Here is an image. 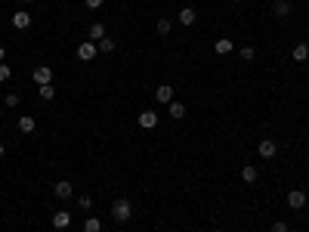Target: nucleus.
Returning a JSON list of instances; mask_svg holds the SVG:
<instances>
[{"mask_svg": "<svg viewBox=\"0 0 309 232\" xmlns=\"http://www.w3.org/2000/svg\"><path fill=\"white\" fill-rule=\"evenodd\" d=\"M112 217L118 220V223H127L133 217V204H130V198H114V204H112Z\"/></svg>", "mask_w": 309, "mask_h": 232, "instance_id": "1", "label": "nucleus"}, {"mask_svg": "<svg viewBox=\"0 0 309 232\" xmlns=\"http://www.w3.org/2000/svg\"><path fill=\"white\" fill-rule=\"evenodd\" d=\"M306 192H303V189H291V192H288V208L291 211H300V208H306Z\"/></svg>", "mask_w": 309, "mask_h": 232, "instance_id": "2", "label": "nucleus"}, {"mask_svg": "<svg viewBox=\"0 0 309 232\" xmlns=\"http://www.w3.org/2000/svg\"><path fill=\"white\" fill-rule=\"evenodd\" d=\"M34 84L37 87L53 84V68H49V65H37V68H34Z\"/></svg>", "mask_w": 309, "mask_h": 232, "instance_id": "3", "label": "nucleus"}, {"mask_svg": "<svg viewBox=\"0 0 309 232\" xmlns=\"http://www.w3.org/2000/svg\"><path fill=\"white\" fill-rule=\"evenodd\" d=\"M96 53H99L96 44H81V47H78V59H81V62H93Z\"/></svg>", "mask_w": 309, "mask_h": 232, "instance_id": "4", "label": "nucleus"}, {"mask_svg": "<svg viewBox=\"0 0 309 232\" xmlns=\"http://www.w3.org/2000/svg\"><path fill=\"white\" fill-rule=\"evenodd\" d=\"M257 149H260L263 158H275V155H278V143H275V139H263Z\"/></svg>", "mask_w": 309, "mask_h": 232, "instance_id": "5", "label": "nucleus"}, {"mask_svg": "<svg viewBox=\"0 0 309 232\" xmlns=\"http://www.w3.org/2000/svg\"><path fill=\"white\" fill-rule=\"evenodd\" d=\"M155 99H158V102H167V105H170V102H173V87H170V84H161V87L155 90Z\"/></svg>", "mask_w": 309, "mask_h": 232, "instance_id": "6", "label": "nucleus"}, {"mask_svg": "<svg viewBox=\"0 0 309 232\" xmlns=\"http://www.w3.org/2000/svg\"><path fill=\"white\" fill-rule=\"evenodd\" d=\"M158 124V112H152V109H146L143 115H139V127H146V130H152Z\"/></svg>", "mask_w": 309, "mask_h": 232, "instance_id": "7", "label": "nucleus"}, {"mask_svg": "<svg viewBox=\"0 0 309 232\" xmlns=\"http://www.w3.org/2000/svg\"><path fill=\"white\" fill-rule=\"evenodd\" d=\"M53 192H56V198H62V201H65V198H71V192H74V189H71V183H68V180H59Z\"/></svg>", "mask_w": 309, "mask_h": 232, "instance_id": "8", "label": "nucleus"}, {"mask_svg": "<svg viewBox=\"0 0 309 232\" xmlns=\"http://www.w3.org/2000/svg\"><path fill=\"white\" fill-rule=\"evenodd\" d=\"M68 223H71V214H68V211H56V214H53V226H56V229H65Z\"/></svg>", "mask_w": 309, "mask_h": 232, "instance_id": "9", "label": "nucleus"}, {"mask_svg": "<svg viewBox=\"0 0 309 232\" xmlns=\"http://www.w3.org/2000/svg\"><path fill=\"white\" fill-rule=\"evenodd\" d=\"M13 25H16V28H19V31H25V28H28V25H31V16L25 13V10H19V13L13 16Z\"/></svg>", "mask_w": 309, "mask_h": 232, "instance_id": "10", "label": "nucleus"}, {"mask_svg": "<svg viewBox=\"0 0 309 232\" xmlns=\"http://www.w3.org/2000/svg\"><path fill=\"white\" fill-rule=\"evenodd\" d=\"M102 37H105V25H102V22H93V25H90V40L99 44Z\"/></svg>", "mask_w": 309, "mask_h": 232, "instance_id": "11", "label": "nucleus"}, {"mask_svg": "<svg viewBox=\"0 0 309 232\" xmlns=\"http://www.w3.org/2000/svg\"><path fill=\"white\" fill-rule=\"evenodd\" d=\"M179 25H186V28L195 25V10H192V6H182L179 10Z\"/></svg>", "mask_w": 309, "mask_h": 232, "instance_id": "12", "label": "nucleus"}, {"mask_svg": "<svg viewBox=\"0 0 309 232\" xmlns=\"http://www.w3.org/2000/svg\"><path fill=\"white\" fill-rule=\"evenodd\" d=\"M291 56H294V62H306L309 59V44H297Z\"/></svg>", "mask_w": 309, "mask_h": 232, "instance_id": "13", "label": "nucleus"}, {"mask_svg": "<svg viewBox=\"0 0 309 232\" xmlns=\"http://www.w3.org/2000/svg\"><path fill=\"white\" fill-rule=\"evenodd\" d=\"M232 47H235V44H232L229 37H220V40H216V44H213V50H216V53H220V56H226V53H232Z\"/></svg>", "mask_w": 309, "mask_h": 232, "instance_id": "14", "label": "nucleus"}, {"mask_svg": "<svg viewBox=\"0 0 309 232\" xmlns=\"http://www.w3.org/2000/svg\"><path fill=\"white\" fill-rule=\"evenodd\" d=\"M275 16H278V19H288V16H291V3H288V0H275Z\"/></svg>", "mask_w": 309, "mask_h": 232, "instance_id": "15", "label": "nucleus"}, {"mask_svg": "<svg viewBox=\"0 0 309 232\" xmlns=\"http://www.w3.org/2000/svg\"><path fill=\"white\" fill-rule=\"evenodd\" d=\"M257 177H260V170H257V167H250V164H247V167H241V180H244V183H257Z\"/></svg>", "mask_w": 309, "mask_h": 232, "instance_id": "16", "label": "nucleus"}, {"mask_svg": "<svg viewBox=\"0 0 309 232\" xmlns=\"http://www.w3.org/2000/svg\"><path fill=\"white\" fill-rule=\"evenodd\" d=\"M34 127H37L34 118H19V130H22V133H34Z\"/></svg>", "mask_w": 309, "mask_h": 232, "instance_id": "17", "label": "nucleus"}, {"mask_svg": "<svg viewBox=\"0 0 309 232\" xmlns=\"http://www.w3.org/2000/svg\"><path fill=\"white\" fill-rule=\"evenodd\" d=\"M167 109H170V118H186V105L182 102H170Z\"/></svg>", "mask_w": 309, "mask_h": 232, "instance_id": "18", "label": "nucleus"}, {"mask_svg": "<svg viewBox=\"0 0 309 232\" xmlns=\"http://www.w3.org/2000/svg\"><path fill=\"white\" fill-rule=\"evenodd\" d=\"M37 93H40V99H47V102H49V99H56V87L53 84H44Z\"/></svg>", "mask_w": 309, "mask_h": 232, "instance_id": "19", "label": "nucleus"}, {"mask_svg": "<svg viewBox=\"0 0 309 232\" xmlns=\"http://www.w3.org/2000/svg\"><path fill=\"white\" fill-rule=\"evenodd\" d=\"M83 232H102V223H99L96 217H90L87 223H83Z\"/></svg>", "mask_w": 309, "mask_h": 232, "instance_id": "20", "label": "nucleus"}, {"mask_svg": "<svg viewBox=\"0 0 309 232\" xmlns=\"http://www.w3.org/2000/svg\"><path fill=\"white\" fill-rule=\"evenodd\" d=\"M155 28H158V34H170L173 25H170V19H158V22H155Z\"/></svg>", "mask_w": 309, "mask_h": 232, "instance_id": "21", "label": "nucleus"}, {"mask_svg": "<svg viewBox=\"0 0 309 232\" xmlns=\"http://www.w3.org/2000/svg\"><path fill=\"white\" fill-rule=\"evenodd\" d=\"M96 47H99V53H112V50H114V40H112V37H102Z\"/></svg>", "mask_w": 309, "mask_h": 232, "instance_id": "22", "label": "nucleus"}, {"mask_svg": "<svg viewBox=\"0 0 309 232\" xmlns=\"http://www.w3.org/2000/svg\"><path fill=\"white\" fill-rule=\"evenodd\" d=\"M13 78V68L6 62H0V84H3V81H10Z\"/></svg>", "mask_w": 309, "mask_h": 232, "instance_id": "23", "label": "nucleus"}, {"mask_svg": "<svg viewBox=\"0 0 309 232\" xmlns=\"http://www.w3.org/2000/svg\"><path fill=\"white\" fill-rule=\"evenodd\" d=\"M78 208H81V211H90V208H93V198H90V195H81V198H78Z\"/></svg>", "mask_w": 309, "mask_h": 232, "instance_id": "24", "label": "nucleus"}, {"mask_svg": "<svg viewBox=\"0 0 309 232\" xmlns=\"http://www.w3.org/2000/svg\"><path fill=\"white\" fill-rule=\"evenodd\" d=\"M19 102H22V96H19V93H6V109H16Z\"/></svg>", "mask_w": 309, "mask_h": 232, "instance_id": "25", "label": "nucleus"}, {"mask_svg": "<svg viewBox=\"0 0 309 232\" xmlns=\"http://www.w3.org/2000/svg\"><path fill=\"white\" fill-rule=\"evenodd\" d=\"M254 56H257V50H254V47H241V59H244V62H250Z\"/></svg>", "mask_w": 309, "mask_h": 232, "instance_id": "26", "label": "nucleus"}, {"mask_svg": "<svg viewBox=\"0 0 309 232\" xmlns=\"http://www.w3.org/2000/svg\"><path fill=\"white\" fill-rule=\"evenodd\" d=\"M272 232H288V223L285 220H275L272 223Z\"/></svg>", "mask_w": 309, "mask_h": 232, "instance_id": "27", "label": "nucleus"}, {"mask_svg": "<svg viewBox=\"0 0 309 232\" xmlns=\"http://www.w3.org/2000/svg\"><path fill=\"white\" fill-rule=\"evenodd\" d=\"M83 3H87L90 10H99V6H102V0H83Z\"/></svg>", "mask_w": 309, "mask_h": 232, "instance_id": "28", "label": "nucleus"}, {"mask_svg": "<svg viewBox=\"0 0 309 232\" xmlns=\"http://www.w3.org/2000/svg\"><path fill=\"white\" fill-rule=\"evenodd\" d=\"M6 59V47H0V62H3Z\"/></svg>", "mask_w": 309, "mask_h": 232, "instance_id": "29", "label": "nucleus"}, {"mask_svg": "<svg viewBox=\"0 0 309 232\" xmlns=\"http://www.w3.org/2000/svg\"><path fill=\"white\" fill-rule=\"evenodd\" d=\"M3 155H6V146H3V143H0V158H3Z\"/></svg>", "mask_w": 309, "mask_h": 232, "instance_id": "30", "label": "nucleus"}, {"mask_svg": "<svg viewBox=\"0 0 309 232\" xmlns=\"http://www.w3.org/2000/svg\"><path fill=\"white\" fill-rule=\"evenodd\" d=\"M22 3H34V0H22Z\"/></svg>", "mask_w": 309, "mask_h": 232, "instance_id": "31", "label": "nucleus"}, {"mask_svg": "<svg viewBox=\"0 0 309 232\" xmlns=\"http://www.w3.org/2000/svg\"><path fill=\"white\" fill-rule=\"evenodd\" d=\"M213 232H226V229H213Z\"/></svg>", "mask_w": 309, "mask_h": 232, "instance_id": "32", "label": "nucleus"}, {"mask_svg": "<svg viewBox=\"0 0 309 232\" xmlns=\"http://www.w3.org/2000/svg\"><path fill=\"white\" fill-rule=\"evenodd\" d=\"M0 118H3V109H0Z\"/></svg>", "mask_w": 309, "mask_h": 232, "instance_id": "33", "label": "nucleus"}]
</instances>
